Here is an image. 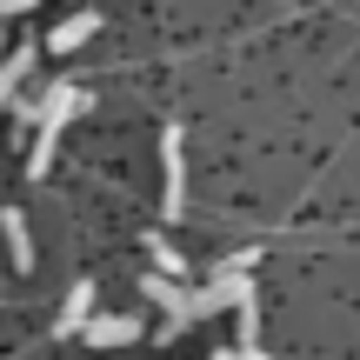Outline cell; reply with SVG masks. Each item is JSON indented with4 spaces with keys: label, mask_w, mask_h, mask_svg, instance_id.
Wrapping results in <instances>:
<instances>
[{
    "label": "cell",
    "mask_w": 360,
    "mask_h": 360,
    "mask_svg": "<svg viewBox=\"0 0 360 360\" xmlns=\"http://www.w3.org/2000/svg\"><path fill=\"white\" fill-rule=\"evenodd\" d=\"M80 114V80H47V101H40V141H34V160H27V174H47L53 160V141H60V127Z\"/></svg>",
    "instance_id": "cell-1"
},
{
    "label": "cell",
    "mask_w": 360,
    "mask_h": 360,
    "mask_svg": "<svg viewBox=\"0 0 360 360\" xmlns=\"http://www.w3.org/2000/svg\"><path fill=\"white\" fill-rule=\"evenodd\" d=\"M180 141H187L180 127H167V134H160V167H167V193H160V214H167V220H180V207H187V154H180Z\"/></svg>",
    "instance_id": "cell-2"
},
{
    "label": "cell",
    "mask_w": 360,
    "mask_h": 360,
    "mask_svg": "<svg viewBox=\"0 0 360 360\" xmlns=\"http://www.w3.org/2000/svg\"><path fill=\"white\" fill-rule=\"evenodd\" d=\"M134 334H141V321H134V314H94V321H87L94 354H101V347H127Z\"/></svg>",
    "instance_id": "cell-3"
},
{
    "label": "cell",
    "mask_w": 360,
    "mask_h": 360,
    "mask_svg": "<svg viewBox=\"0 0 360 360\" xmlns=\"http://www.w3.org/2000/svg\"><path fill=\"white\" fill-rule=\"evenodd\" d=\"M87 34H101V13H87V7H80V13H67V20L47 34V53H74Z\"/></svg>",
    "instance_id": "cell-4"
},
{
    "label": "cell",
    "mask_w": 360,
    "mask_h": 360,
    "mask_svg": "<svg viewBox=\"0 0 360 360\" xmlns=\"http://www.w3.org/2000/svg\"><path fill=\"white\" fill-rule=\"evenodd\" d=\"M87 321H94V287L74 281V294L60 300V321H53V334H87Z\"/></svg>",
    "instance_id": "cell-5"
},
{
    "label": "cell",
    "mask_w": 360,
    "mask_h": 360,
    "mask_svg": "<svg viewBox=\"0 0 360 360\" xmlns=\"http://www.w3.org/2000/svg\"><path fill=\"white\" fill-rule=\"evenodd\" d=\"M34 60H40V47H13L7 60H0V107H7L13 94H20V80L34 74Z\"/></svg>",
    "instance_id": "cell-6"
},
{
    "label": "cell",
    "mask_w": 360,
    "mask_h": 360,
    "mask_svg": "<svg viewBox=\"0 0 360 360\" xmlns=\"http://www.w3.org/2000/svg\"><path fill=\"white\" fill-rule=\"evenodd\" d=\"M0 233H7V254H13V267H20V274H34V240H27V220L13 214V207L0 214Z\"/></svg>",
    "instance_id": "cell-7"
},
{
    "label": "cell",
    "mask_w": 360,
    "mask_h": 360,
    "mask_svg": "<svg viewBox=\"0 0 360 360\" xmlns=\"http://www.w3.org/2000/svg\"><path fill=\"white\" fill-rule=\"evenodd\" d=\"M147 247H154V274H167V281L187 287V260H180V247L167 240V233H147Z\"/></svg>",
    "instance_id": "cell-8"
},
{
    "label": "cell",
    "mask_w": 360,
    "mask_h": 360,
    "mask_svg": "<svg viewBox=\"0 0 360 360\" xmlns=\"http://www.w3.org/2000/svg\"><path fill=\"white\" fill-rule=\"evenodd\" d=\"M240 347H260V300L240 307Z\"/></svg>",
    "instance_id": "cell-9"
},
{
    "label": "cell",
    "mask_w": 360,
    "mask_h": 360,
    "mask_svg": "<svg viewBox=\"0 0 360 360\" xmlns=\"http://www.w3.org/2000/svg\"><path fill=\"white\" fill-rule=\"evenodd\" d=\"M34 0H0V20H13V13H27Z\"/></svg>",
    "instance_id": "cell-10"
},
{
    "label": "cell",
    "mask_w": 360,
    "mask_h": 360,
    "mask_svg": "<svg viewBox=\"0 0 360 360\" xmlns=\"http://www.w3.org/2000/svg\"><path fill=\"white\" fill-rule=\"evenodd\" d=\"M233 354H240V360H267V354H260V347H233Z\"/></svg>",
    "instance_id": "cell-11"
}]
</instances>
